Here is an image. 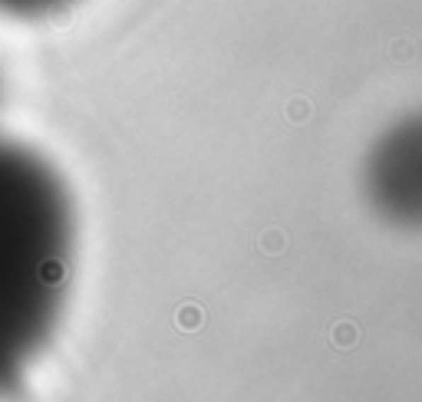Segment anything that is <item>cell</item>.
Returning a JSON list of instances; mask_svg holds the SVG:
<instances>
[{"label": "cell", "instance_id": "1", "mask_svg": "<svg viewBox=\"0 0 422 402\" xmlns=\"http://www.w3.org/2000/svg\"><path fill=\"white\" fill-rule=\"evenodd\" d=\"M76 254L63 175L0 135V396L13 393L53 340Z\"/></svg>", "mask_w": 422, "mask_h": 402}, {"label": "cell", "instance_id": "2", "mask_svg": "<svg viewBox=\"0 0 422 402\" xmlns=\"http://www.w3.org/2000/svg\"><path fill=\"white\" fill-rule=\"evenodd\" d=\"M366 201L399 228H422V113L393 122L363 165Z\"/></svg>", "mask_w": 422, "mask_h": 402}, {"label": "cell", "instance_id": "3", "mask_svg": "<svg viewBox=\"0 0 422 402\" xmlns=\"http://www.w3.org/2000/svg\"><path fill=\"white\" fill-rule=\"evenodd\" d=\"M73 0H0V13L7 17H47L53 10L69 7Z\"/></svg>", "mask_w": 422, "mask_h": 402}]
</instances>
